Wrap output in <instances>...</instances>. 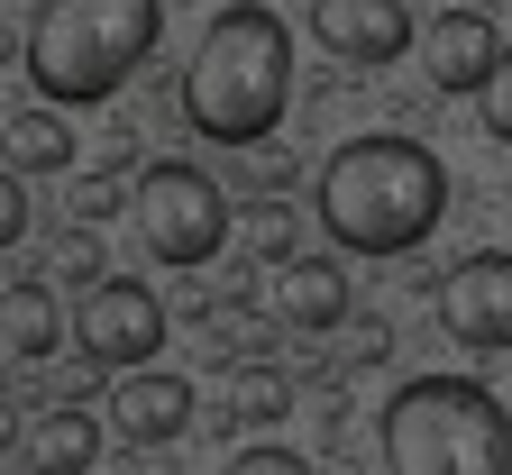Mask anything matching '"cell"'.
<instances>
[{
  "label": "cell",
  "instance_id": "obj_14",
  "mask_svg": "<svg viewBox=\"0 0 512 475\" xmlns=\"http://www.w3.org/2000/svg\"><path fill=\"white\" fill-rule=\"evenodd\" d=\"M10 174H64L74 165V119L64 110H10Z\"/></svg>",
  "mask_w": 512,
  "mask_h": 475
},
{
  "label": "cell",
  "instance_id": "obj_20",
  "mask_svg": "<svg viewBox=\"0 0 512 475\" xmlns=\"http://www.w3.org/2000/svg\"><path fill=\"white\" fill-rule=\"evenodd\" d=\"M28 238V174H0V247Z\"/></svg>",
  "mask_w": 512,
  "mask_h": 475
},
{
  "label": "cell",
  "instance_id": "obj_5",
  "mask_svg": "<svg viewBox=\"0 0 512 475\" xmlns=\"http://www.w3.org/2000/svg\"><path fill=\"white\" fill-rule=\"evenodd\" d=\"M229 238V192L202 174V165H183V156H156L138 165V247L156 265H174V275H192V265H211Z\"/></svg>",
  "mask_w": 512,
  "mask_h": 475
},
{
  "label": "cell",
  "instance_id": "obj_13",
  "mask_svg": "<svg viewBox=\"0 0 512 475\" xmlns=\"http://www.w3.org/2000/svg\"><path fill=\"white\" fill-rule=\"evenodd\" d=\"M64 329H74V320H64V302H55V284H46V275H19L10 293H0V338H10L19 357H46Z\"/></svg>",
  "mask_w": 512,
  "mask_h": 475
},
{
  "label": "cell",
  "instance_id": "obj_17",
  "mask_svg": "<svg viewBox=\"0 0 512 475\" xmlns=\"http://www.w3.org/2000/svg\"><path fill=\"white\" fill-rule=\"evenodd\" d=\"M476 119H485V138H503V147H512V46H503L494 74H485V92H476Z\"/></svg>",
  "mask_w": 512,
  "mask_h": 475
},
{
  "label": "cell",
  "instance_id": "obj_15",
  "mask_svg": "<svg viewBox=\"0 0 512 475\" xmlns=\"http://www.w3.org/2000/svg\"><path fill=\"white\" fill-rule=\"evenodd\" d=\"M284 412H293V384H284L275 366H238V421L266 430V421H284Z\"/></svg>",
  "mask_w": 512,
  "mask_h": 475
},
{
  "label": "cell",
  "instance_id": "obj_4",
  "mask_svg": "<svg viewBox=\"0 0 512 475\" xmlns=\"http://www.w3.org/2000/svg\"><path fill=\"white\" fill-rule=\"evenodd\" d=\"M384 475H512V412L476 375H412L384 402Z\"/></svg>",
  "mask_w": 512,
  "mask_h": 475
},
{
  "label": "cell",
  "instance_id": "obj_1",
  "mask_svg": "<svg viewBox=\"0 0 512 475\" xmlns=\"http://www.w3.org/2000/svg\"><path fill=\"white\" fill-rule=\"evenodd\" d=\"M311 211L330 229V247H348V256H412L448 220V174H439V156L421 138L375 128V138L330 147Z\"/></svg>",
  "mask_w": 512,
  "mask_h": 475
},
{
  "label": "cell",
  "instance_id": "obj_9",
  "mask_svg": "<svg viewBox=\"0 0 512 475\" xmlns=\"http://www.w3.org/2000/svg\"><path fill=\"white\" fill-rule=\"evenodd\" d=\"M110 430H119L128 448H174V439L192 430V384H183V375H156V366L119 375V384H110Z\"/></svg>",
  "mask_w": 512,
  "mask_h": 475
},
{
  "label": "cell",
  "instance_id": "obj_19",
  "mask_svg": "<svg viewBox=\"0 0 512 475\" xmlns=\"http://www.w3.org/2000/svg\"><path fill=\"white\" fill-rule=\"evenodd\" d=\"M55 275H64V284H101V247H92V229H64V238H55Z\"/></svg>",
  "mask_w": 512,
  "mask_h": 475
},
{
  "label": "cell",
  "instance_id": "obj_3",
  "mask_svg": "<svg viewBox=\"0 0 512 475\" xmlns=\"http://www.w3.org/2000/svg\"><path fill=\"white\" fill-rule=\"evenodd\" d=\"M156 37H165V0H46L19 55L46 110H92L156 55Z\"/></svg>",
  "mask_w": 512,
  "mask_h": 475
},
{
  "label": "cell",
  "instance_id": "obj_11",
  "mask_svg": "<svg viewBox=\"0 0 512 475\" xmlns=\"http://www.w3.org/2000/svg\"><path fill=\"white\" fill-rule=\"evenodd\" d=\"M275 320L284 329H348V275H339L330 256L275 265Z\"/></svg>",
  "mask_w": 512,
  "mask_h": 475
},
{
  "label": "cell",
  "instance_id": "obj_7",
  "mask_svg": "<svg viewBox=\"0 0 512 475\" xmlns=\"http://www.w3.org/2000/svg\"><path fill=\"white\" fill-rule=\"evenodd\" d=\"M439 329L467 357H503L512 348V256L503 247H467L439 275Z\"/></svg>",
  "mask_w": 512,
  "mask_h": 475
},
{
  "label": "cell",
  "instance_id": "obj_23",
  "mask_svg": "<svg viewBox=\"0 0 512 475\" xmlns=\"http://www.w3.org/2000/svg\"><path fill=\"white\" fill-rule=\"evenodd\" d=\"M10 439H28V430H19V421H10V412H0V448H10Z\"/></svg>",
  "mask_w": 512,
  "mask_h": 475
},
{
  "label": "cell",
  "instance_id": "obj_21",
  "mask_svg": "<svg viewBox=\"0 0 512 475\" xmlns=\"http://www.w3.org/2000/svg\"><path fill=\"white\" fill-rule=\"evenodd\" d=\"M384 357V320H348V366H375Z\"/></svg>",
  "mask_w": 512,
  "mask_h": 475
},
{
  "label": "cell",
  "instance_id": "obj_8",
  "mask_svg": "<svg viewBox=\"0 0 512 475\" xmlns=\"http://www.w3.org/2000/svg\"><path fill=\"white\" fill-rule=\"evenodd\" d=\"M311 37L330 64H403V46H421L403 0H311Z\"/></svg>",
  "mask_w": 512,
  "mask_h": 475
},
{
  "label": "cell",
  "instance_id": "obj_16",
  "mask_svg": "<svg viewBox=\"0 0 512 475\" xmlns=\"http://www.w3.org/2000/svg\"><path fill=\"white\" fill-rule=\"evenodd\" d=\"M247 256H266V265H293V211H284L275 192L247 211Z\"/></svg>",
  "mask_w": 512,
  "mask_h": 475
},
{
  "label": "cell",
  "instance_id": "obj_2",
  "mask_svg": "<svg viewBox=\"0 0 512 475\" xmlns=\"http://www.w3.org/2000/svg\"><path fill=\"white\" fill-rule=\"evenodd\" d=\"M192 138L211 147H266L284 128V101H293V28L266 10V0H229V10L202 28L183 83H174Z\"/></svg>",
  "mask_w": 512,
  "mask_h": 475
},
{
  "label": "cell",
  "instance_id": "obj_22",
  "mask_svg": "<svg viewBox=\"0 0 512 475\" xmlns=\"http://www.w3.org/2000/svg\"><path fill=\"white\" fill-rule=\"evenodd\" d=\"M74 211H83V229H92L101 211H119V183H110V165H101V183H83V201H74Z\"/></svg>",
  "mask_w": 512,
  "mask_h": 475
},
{
  "label": "cell",
  "instance_id": "obj_6",
  "mask_svg": "<svg viewBox=\"0 0 512 475\" xmlns=\"http://www.w3.org/2000/svg\"><path fill=\"white\" fill-rule=\"evenodd\" d=\"M165 329H174V320H165L156 284H138V275H101V284H83V302H74V348H83V366H101V375L156 366Z\"/></svg>",
  "mask_w": 512,
  "mask_h": 475
},
{
  "label": "cell",
  "instance_id": "obj_10",
  "mask_svg": "<svg viewBox=\"0 0 512 475\" xmlns=\"http://www.w3.org/2000/svg\"><path fill=\"white\" fill-rule=\"evenodd\" d=\"M494 64H503V37H494V19H476V10H439V19L421 28V74H430L439 92H485Z\"/></svg>",
  "mask_w": 512,
  "mask_h": 475
},
{
  "label": "cell",
  "instance_id": "obj_25",
  "mask_svg": "<svg viewBox=\"0 0 512 475\" xmlns=\"http://www.w3.org/2000/svg\"><path fill=\"white\" fill-rule=\"evenodd\" d=\"M0 348H10V338H0Z\"/></svg>",
  "mask_w": 512,
  "mask_h": 475
},
{
  "label": "cell",
  "instance_id": "obj_18",
  "mask_svg": "<svg viewBox=\"0 0 512 475\" xmlns=\"http://www.w3.org/2000/svg\"><path fill=\"white\" fill-rule=\"evenodd\" d=\"M220 475H311V457H302V448H275V439H256V448H238Z\"/></svg>",
  "mask_w": 512,
  "mask_h": 475
},
{
  "label": "cell",
  "instance_id": "obj_12",
  "mask_svg": "<svg viewBox=\"0 0 512 475\" xmlns=\"http://www.w3.org/2000/svg\"><path fill=\"white\" fill-rule=\"evenodd\" d=\"M19 457H28V475H92L101 466V421L83 412V402H55V412L28 421Z\"/></svg>",
  "mask_w": 512,
  "mask_h": 475
},
{
  "label": "cell",
  "instance_id": "obj_24",
  "mask_svg": "<svg viewBox=\"0 0 512 475\" xmlns=\"http://www.w3.org/2000/svg\"><path fill=\"white\" fill-rule=\"evenodd\" d=\"M0 128H10V110H0Z\"/></svg>",
  "mask_w": 512,
  "mask_h": 475
}]
</instances>
